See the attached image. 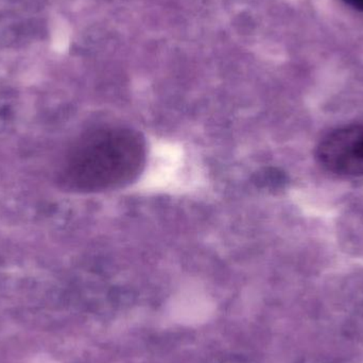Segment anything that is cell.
<instances>
[{
  "instance_id": "6da1fadb",
  "label": "cell",
  "mask_w": 363,
  "mask_h": 363,
  "mask_svg": "<svg viewBox=\"0 0 363 363\" xmlns=\"http://www.w3.org/2000/svg\"><path fill=\"white\" fill-rule=\"evenodd\" d=\"M146 143L138 132L106 127L87 134L74 149L69 180L81 190L115 189L135 180L146 163Z\"/></svg>"
},
{
  "instance_id": "7a4b0ae2",
  "label": "cell",
  "mask_w": 363,
  "mask_h": 363,
  "mask_svg": "<svg viewBox=\"0 0 363 363\" xmlns=\"http://www.w3.org/2000/svg\"><path fill=\"white\" fill-rule=\"evenodd\" d=\"M315 157L330 174L363 177V123L345 125L326 134L318 144Z\"/></svg>"
},
{
  "instance_id": "3957f363",
  "label": "cell",
  "mask_w": 363,
  "mask_h": 363,
  "mask_svg": "<svg viewBox=\"0 0 363 363\" xmlns=\"http://www.w3.org/2000/svg\"><path fill=\"white\" fill-rule=\"evenodd\" d=\"M287 179H286L285 174L275 169L267 170L257 180L258 184H262V186L270 188V189H279V188L283 187Z\"/></svg>"
},
{
  "instance_id": "277c9868",
  "label": "cell",
  "mask_w": 363,
  "mask_h": 363,
  "mask_svg": "<svg viewBox=\"0 0 363 363\" xmlns=\"http://www.w3.org/2000/svg\"><path fill=\"white\" fill-rule=\"evenodd\" d=\"M345 2L355 10L363 12V0H345Z\"/></svg>"
}]
</instances>
